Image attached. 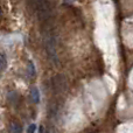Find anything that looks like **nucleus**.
I'll list each match as a JSON object with an SVG mask.
<instances>
[{
	"label": "nucleus",
	"mask_w": 133,
	"mask_h": 133,
	"mask_svg": "<svg viewBox=\"0 0 133 133\" xmlns=\"http://www.w3.org/2000/svg\"><path fill=\"white\" fill-rule=\"evenodd\" d=\"M28 66H29V75L33 77V76L35 75V68H34V64H33L32 61H29V62H28Z\"/></svg>",
	"instance_id": "7"
},
{
	"label": "nucleus",
	"mask_w": 133,
	"mask_h": 133,
	"mask_svg": "<svg viewBox=\"0 0 133 133\" xmlns=\"http://www.w3.org/2000/svg\"><path fill=\"white\" fill-rule=\"evenodd\" d=\"M6 56H5V54L2 53L1 54V71H5V68H6Z\"/></svg>",
	"instance_id": "6"
},
{
	"label": "nucleus",
	"mask_w": 133,
	"mask_h": 133,
	"mask_svg": "<svg viewBox=\"0 0 133 133\" xmlns=\"http://www.w3.org/2000/svg\"><path fill=\"white\" fill-rule=\"evenodd\" d=\"M51 88H53V91L55 94H60V92L64 91L66 88V81L64 76L56 75L55 77H53V79H51Z\"/></svg>",
	"instance_id": "3"
},
{
	"label": "nucleus",
	"mask_w": 133,
	"mask_h": 133,
	"mask_svg": "<svg viewBox=\"0 0 133 133\" xmlns=\"http://www.w3.org/2000/svg\"><path fill=\"white\" fill-rule=\"evenodd\" d=\"M35 131H36V125H35V124H32V125H29V126H28L27 133H34Z\"/></svg>",
	"instance_id": "8"
},
{
	"label": "nucleus",
	"mask_w": 133,
	"mask_h": 133,
	"mask_svg": "<svg viewBox=\"0 0 133 133\" xmlns=\"http://www.w3.org/2000/svg\"><path fill=\"white\" fill-rule=\"evenodd\" d=\"M28 7L36 14L40 21H48L53 15L51 0H29Z\"/></svg>",
	"instance_id": "1"
},
{
	"label": "nucleus",
	"mask_w": 133,
	"mask_h": 133,
	"mask_svg": "<svg viewBox=\"0 0 133 133\" xmlns=\"http://www.w3.org/2000/svg\"><path fill=\"white\" fill-rule=\"evenodd\" d=\"M74 1H75V0H64L65 4H68V2H74Z\"/></svg>",
	"instance_id": "9"
},
{
	"label": "nucleus",
	"mask_w": 133,
	"mask_h": 133,
	"mask_svg": "<svg viewBox=\"0 0 133 133\" xmlns=\"http://www.w3.org/2000/svg\"><path fill=\"white\" fill-rule=\"evenodd\" d=\"M9 132L11 133H22V127L18 123H12L9 126Z\"/></svg>",
	"instance_id": "5"
},
{
	"label": "nucleus",
	"mask_w": 133,
	"mask_h": 133,
	"mask_svg": "<svg viewBox=\"0 0 133 133\" xmlns=\"http://www.w3.org/2000/svg\"><path fill=\"white\" fill-rule=\"evenodd\" d=\"M43 44H44V49H46V51H47L48 57L50 58L54 63H56V61H57V56H56V40L51 32L44 33Z\"/></svg>",
	"instance_id": "2"
},
{
	"label": "nucleus",
	"mask_w": 133,
	"mask_h": 133,
	"mask_svg": "<svg viewBox=\"0 0 133 133\" xmlns=\"http://www.w3.org/2000/svg\"><path fill=\"white\" fill-rule=\"evenodd\" d=\"M30 97H32V101L33 103H39L40 102V92L36 88H33L32 91H30Z\"/></svg>",
	"instance_id": "4"
}]
</instances>
